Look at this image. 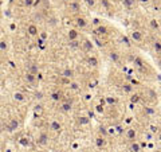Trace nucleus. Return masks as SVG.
Instances as JSON below:
<instances>
[{
	"label": "nucleus",
	"instance_id": "c756f323",
	"mask_svg": "<svg viewBox=\"0 0 161 152\" xmlns=\"http://www.w3.org/2000/svg\"><path fill=\"white\" fill-rule=\"evenodd\" d=\"M77 123H78V125H89L90 119L86 117V116H79V117H77Z\"/></svg>",
	"mask_w": 161,
	"mask_h": 152
},
{
	"label": "nucleus",
	"instance_id": "2eb2a0df",
	"mask_svg": "<svg viewBox=\"0 0 161 152\" xmlns=\"http://www.w3.org/2000/svg\"><path fill=\"white\" fill-rule=\"evenodd\" d=\"M121 4L126 11H134L138 8V2L137 0H121Z\"/></svg>",
	"mask_w": 161,
	"mask_h": 152
},
{
	"label": "nucleus",
	"instance_id": "e433bc0d",
	"mask_svg": "<svg viewBox=\"0 0 161 152\" xmlns=\"http://www.w3.org/2000/svg\"><path fill=\"white\" fill-rule=\"evenodd\" d=\"M55 2L58 3V4H61V6H65V4L68 2V0H55Z\"/></svg>",
	"mask_w": 161,
	"mask_h": 152
},
{
	"label": "nucleus",
	"instance_id": "72a5a7b5",
	"mask_svg": "<svg viewBox=\"0 0 161 152\" xmlns=\"http://www.w3.org/2000/svg\"><path fill=\"white\" fill-rule=\"evenodd\" d=\"M138 2V4H141V6H151L154 0H137Z\"/></svg>",
	"mask_w": 161,
	"mask_h": 152
},
{
	"label": "nucleus",
	"instance_id": "412c9836",
	"mask_svg": "<svg viewBox=\"0 0 161 152\" xmlns=\"http://www.w3.org/2000/svg\"><path fill=\"white\" fill-rule=\"evenodd\" d=\"M118 43H121L125 49H132V47H133V43H132V40H130V38H129V35L121 34L120 37H118Z\"/></svg>",
	"mask_w": 161,
	"mask_h": 152
},
{
	"label": "nucleus",
	"instance_id": "a878e982",
	"mask_svg": "<svg viewBox=\"0 0 161 152\" xmlns=\"http://www.w3.org/2000/svg\"><path fill=\"white\" fill-rule=\"evenodd\" d=\"M128 149H129V151H142V147H141L140 140H134V141L128 143Z\"/></svg>",
	"mask_w": 161,
	"mask_h": 152
},
{
	"label": "nucleus",
	"instance_id": "aec40b11",
	"mask_svg": "<svg viewBox=\"0 0 161 152\" xmlns=\"http://www.w3.org/2000/svg\"><path fill=\"white\" fill-rule=\"evenodd\" d=\"M94 143H95V147L99 148V149H105L108 147V137L105 136H102V135H98L94 140Z\"/></svg>",
	"mask_w": 161,
	"mask_h": 152
},
{
	"label": "nucleus",
	"instance_id": "ea45409f",
	"mask_svg": "<svg viewBox=\"0 0 161 152\" xmlns=\"http://www.w3.org/2000/svg\"><path fill=\"white\" fill-rule=\"evenodd\" d=\"M157 149H160V151H161V145H160V147H157Z\"/></svg>",
	"mask_w": 161,
	"mask_h": 152
},
{
	"label": "nucleus",
	"instance_id": "c85d7f7f",
	"mask_svg": "<svg viewBox=\"0 0 161 152\" xmlns=\"http://www.w3.org/2000/svg\"><path fill=\"white\" fill-rule=\"evenodd\" d=\"M83 3L86 4L87 8L90 9H95L98 7V0H83Z\"/></svg>",
	"mask_w": 161,
	"mask_h": 152
},
{
	"label": "nucleus",
	"instance_id": "cd10ccee",
	"mask_svg": "<svg viewBox=\"0 0 161 152\" xmlns=\"http://www.w3.org/2000/svg\"><path fill=\"white\" fill-rule=\"evenodd\" d=\"M68 47H70L71 50H80V39L68 40Z\"/></svg>",
	"mask_w": 161,
	"mask_h": 152
},
{
	"label": "nucleus",
	"instance_id": "20e7f679",
	"mask_svg": "<svg viewBox=\"0 0 161 152\" xmlns=\"http://www.w3.org/2000/svg\"><path fill=\"white\" fill-rule=\"evenodd\" d=\"M141 94H142V101H144L142 104H153V105H157L158 97H157L156 89H153L151 86H145L141 90Z\"/></svg>",
	"mask_w": 161,
	"mask_h": 152
},
{
	"label": "nucleus",
	"instance_id": "79ce46f5",
	"mask_svg": "<svg viewBox=\"0 0 161 152\" xmlns=\"http://www.w3.org/2000/svg\"><path fill=\"white\" fill-rule=\"evenodd\" d=\"M160 126H161V124H160Z\"/></svg>",
	"mask_w": 161,
	"mask_h": 152
},
{
	"label": "nucleus",
	"instance_id": "4c0bfd02",
	"mask_svg": "<svg viewBox=\"0 0 161 152\" xmlns=\"http://www.w3.org/2000/svg\"><path fill=\"white\" fill-rule=\"evenodd\" d=\"M156 136H157V140H158V141L161 143V129H160V131L156 133Z\"/></svg>",
	"mask_w": 161,
	"mask_h": 152
},
{
	"label": "nucleus",
	"instance_id": "f704fd0d",
	"mask_svg": "<svg viewBox=\"0 0 161 152\" xmlns=\"http://www.w3.org/2000/svg\"><path fill=\"white\" fill-rule=\"evenodd\" d=\"M154 63L157 65V67L161 70V55H158V57H154Z\"/></svg>",
	"mask_w": 161,
	"mask_h": 152
},
{
	"label": "nucleus",
	"instance_id": "6e6552de",
	"mask_svg": "<svg viewBox=\"0 0 161 152\" xmlns=\"http://www.w3.org/2000/svg\"><path fill=\"white\" fill-rule=\"evenodd\" d=\"M106 55H108V58L110 59V62L114 63V65H117V66H122V62H125L124 54H122L120 50H117V49L110 47V49L108 50Z\"/></svg>",
	"mask_w": 161,
	"mask_h": 152
},
{
	"label": "nucleus",
	"instance_id": "f257e3e1",
	"mask_svg": "<svg viewBox=\"0 0 161 152\" xmlns=\"http://www.w3.org/2000/svg\"><path fill=\"white\" fill-rule=\"evenodd\" d=\"M130 65H132L133 69L136 70V73L138 74V77H141V78H144V79H152V78H154V75H156L153 66L149 65V63L144 59V58H142L141 55H138V54L134 57V59L132 61Z\"/></svg>",
	"mask_w": 161,
	"mask_h": 152
},
{
	"label": "nucleus",
	"instance_id": "7c9ffc66",
	"mask_svg": "<svg viewBox=\"0 0 161 152\" xmlns=\"http://www.w3.org/2000/svg\"><path fill=\"white\" fill-rule=\"evenodd\" d=\"M14 100L18 101V102H24L26 101V94H23L20 92H16V93H14Z\"/></svg>",
	"mask_w": 161,
	"mask_h": 152
},
{
	"label": "nucleus",
	"instance_id": "4468645a",
	"mask_svg": "<svg viewBox=\"0 0 161 152\" xmlns=\"http://www.w3.org/2000/svg\"><path fill=\"white\" fill-rule=\"evenodd\" d=\"M63 96H65V93H63V90L59 89V88H56V89H54V90L50 92V98H51L54 102H61V101L63 100Z\"/></svg>",
	"mask_w": 161,
	"mask_h": 152
},
{
	"label": "nucleus",
	"instance_id": "f03ea898",
	"mask_svg": "<svg viewBox=\"0 0 161 152\" xmlns=\"http://www.w3.org/2000/svg\"><path fill=\"white\" fill-rule=\"evenodd\" d=\"M146 46L151 54L154 57L161 55V38L158 37V34L151 32V34H146Z\"/></svg>",
	"mask_w": 161,
	"mask_h": 152
},
{
	"label": "nucleus",
	"instance_id": "f3484780",
	"mask_svg": "<svg viewBox=\"0 0 161 152\" xmlns=\"http://www.w3.org/2000/svg\"><path fill=\"white\" fill-rule=\"evenodd\" d=\"M19 120L16 119V117H14V119H9V121L7 123V125H6V131L7 132H16L18 131V128H19Z\"/></svg>",
	"mask_w": 161,
	"mask_h": 152
},
{
	"label": "nucleus",
	"instance_id": "9d476101",
	"mask_svg": "<svg viewBox=\"0 0 161 152\" xmlns=\"http://www.w3.org/2000/svg\"><path fill=\"white\" fill-rule=\"evenodd\" d=\"M35 143H36V145H39L42 148L47 147L49 143H50V135H49V132L47 131H40L38 133V136H36Z\"/></svg>",
	"mask_w": 161,
	"mask_h": 152
},
{
	"label": "nucleus",
	"instance_id": "58836bf2",
	"mask_svg": "<svg viewBox=\"0 0 161 152\" xmlns=\"http://www.w3.org/2000/svg\"><path fill=\"white\" fill-rule=\"evenodd\" d=\"M158 92H160V96H161V85H160V89H158Z\"/></svg>",
	"mask_w": 161,
	"mask_h": 152
},
{
	"label": "nucleus",
	"instance_id": "bb28decb",
	"mask_svg": "<svg viewBox=\"0 0 161 152\" xmlns=\"http://www.w3.org/2000/svg\"><path fill=\"white\" fill-rule=\"evenodd\" d=\"M26 72H30V73H34V74H38L39 72V66L36 63H26Z\"/></svg>",
	"mask_w": 161,
	"mask_h": 152
},
{
	"label": "nucleus",
	"instance_id": "1a4fd4ad",
	"mask_svg": "<svg viewBox=\"0 0 161 152\" xmlns=\"http://www.w3.org/2000/svg\"><path fill=\"white\" fill-rule=\"evenodd\" d=\"M124 135H125L126 141L130 143V141H134V140H138V136H140V129H138L137 126L132 125V126H129L128 129H126V131L124 132Z\"/></svg>",
	"mask_w": 161,
	"mask_h": 152
},
{
	"label": "nucleus",
	"instance_id": "393cba45",
	"mask_svg": "<svg viewBox=\"0 0 161 152\" xmlns=\"http://www.w3.org/2000/svg\"><path fill=\"white\" fill-rule=\"evenodd\" d=\"M27 32L30 37H38L39 35V28L38 26L35 24V23H30V24L27 26Z\"/></svg>",
	"mask_w": 161,
	"mask_h": 152
},
{
	"label": "nucleus",
	"instance_id": "7ed1b4c3",
	"mask_svg": "<svg viewBox=\"0 0 161 152\" xmlns=\"http://www.w3.org/2000/svg\"><path fill=\"white\" fill-rule=\"evenodd\" d=\"M63 8L66 11V15L73 18V16L82 12V3H80L79 0H68V2L63 6Z\"/></svg>",
	"mask_w": 161,
	"mask_h": 152
},
{
	"label": "nucleus",
	"instance_id": "5701e85b",
	"mask_svg": "<svg viewBox=\"0 0 161 152\" xmlns=\"http://www.w3.org/2000/svg\"><path fill=\"white\" fill-rule=\"evenodd\" d=\"M59 75H62V77H65L67 79H73L75 77V72H74V69H71V67H65L62 72L59 73Z\"/></svg>",
	"mask_w": 161,
	"mask_h": 152
},
{
	"label": "nucleus",
	"instance_id": "39448f33",
	"mask_svg": "<svg viewBox=\"0 0 161 152\" xmlns=\"http://www.w3.org/2000/svg\"><path fill=\"white\" fill-rule=\"evenodd\" d=\"M146 34L144 30H137V28H130L129 31V38L133 44H146Z\"/></svg>",
	"mask_w": 161,
	"mask_h": 152
},
{
	"label": "nucleus",
	"instance_id": "dca6fc26",
	"mask_svg": "<svg viewBox=\"0 0 161 152\" xmlns=\"http://www.w3.org/2000/svg\"><path fill=\"white\" fill-rule=\"evenodd\" d=\"M66 38H67V42L68 40H75V39H80L82 38V34H80V30H78V28H70L67 31V34H66Z\"/></svg>",
	"mask_w": 161,
	"mask_h": 152
},
{
	"label": "nucleus",
	"instance_id": "a211bd4d",
	"mask_svg": "<svg viewBox=\"0 0 161 152\" xmlns=\"http://www.w3.org/2000/svg\"><path fill=\"white\" fill-rule=\"evenodd\" d=\"M38 74H34V73H30V72H26L24 75H23V79H24V82H27L28 85L34 86V85H36L38 82Z\"/></svg>",
	"mask_w": 161,
	"mask_h": 152
},
{
	"label": "nucleus",
	"instance_id": "4be33fe9",
	"mask_svg": "<svg viewBox=\"0 0 161 152\" xmlns=\"http://www.w3.org/2000/svg\"><path fill=\"white\" fill-rule=\"evenodd\" d=\"M73 107H74V104L62 100V101H61V104H59V110H61V112H63V113H70V112L73 110Z\"/></svg>",
	"mask_w": 161,
	"mask_h": 152
},
{
	"label": "nucleus",
	"instance_id": "a19ab883",
	"mask_svg": "<svg viewBox=\"0 0 161 152\" xmlns=\"http://www.w3.org/2000/svg\"><path fill=\"white\" fill-rule=\"evenodd\" d=\"M158 3H160V7H161V0H158Z\"/></svg>",
	"mask_w": 161,
	"mask_h": 152
},
{
	"label": "nucleus",
	"instance_id": "2f4dec72",
	"mask_svg": "<svg viewBox=\"0 0 161 152\" xmlns=\"http://www.w3.org/2000/svg\"><path fill=\"white\" fill-rule=\"evenodd\" d=\"M106 104L109 107H113V105H117L118 104V98L114 97V96H108L106 97Z\"/></svg>",
	"mask_w": 161,
	"mask_h": 152
},
{
	"label": "nucleus",
	"instance_id": "6ab92c4d",
	"mask_svg": "<svg viewBox=\"0 0 161 152\" xmlns=\"http://www.w3.org/2000/svg\"><path fill=\"white\" fill-rule=\"evenodd\" d=\"M63 129V126H62V123H59V120H51L49 123V131L50 132H55V133H59Z\"/></svg>",
	"mask_w": 161,
	"mask_h": 152
},
{
	"label": "nucleus",
	"instance_id": "0eeeda50",
	"mask_svg": "<svg viewBox=\"0 0 161 152\" xmlns=\"http://www.w3.org/2000/svg\"><path fill=\"white\" fill-rule=\"evenodd\" d=\"M91 32H93L94 37H98V38L108 39V40H109L110 35H111V28H110L108 24H103V23H101L99 26L91 28Z\"/></svg>",
	"mask_w": 161,
	"mask_h": 152
},
{
	"label": "nucleus",
	"instance_id": "473e14b6",
	"mask_svg": "<svg viewBox=\"0 0 161 152\" xmlns=\"http://www.w3.org/2000/svg\"><path fill=\"white\" fill-rule=\"evenodd\" d=\"M98 132H99V135L105 136V137H108V136H109V133H110V132H109V131L106 129L105 126H99V131H98Z\"/></svg>",
	"mask_w": 161,
	"mask_h": 152
},
{
	"label": "nucleus",
	"instance_id": "ddd939ff",
	"mask_svg": "<svg viewBox=\"0 0 161 152\" xmlns=\"http://www.w3.org/2000/svg\"><path fill=\"white\" fill-rule=\"evenodd\" d=\"M85 62H86V65H87L89 67H91V69H97V67L99 66L98 57H97V55H94V54H91V53H90V54H87Z\"/></svg>",
	"mask_w": 161,
	"mask_h": 152
},
{
	"label": "nucleus",
	"instance_id": "c9c22d12",
	"mask_svg": "<svg viewBox=\"0 0 161 152\" xmlns=\"http://www.w3.org/2000/svg\"><path fill=\"white\" fill-rule=\"evenodd\" d=\"M6 49H7V42L2 40L0 42V50H6Z\"/></svg>",
	"mask_w": 161,
	"mask_h": 152
},
{
	"label": "nucleus",
	"instance_id": "9b49d317",
	"mask_svg": "<svg viewBox=\"0 0 161 152\" xmlns=\"http://www.w3.org/2000/svg\"><path fill=\"white\" fill-rule=\"evenodd\" d=\"M80 50H82L85 54L93 53V50H94V43H93V40H90L89 38L82 37V38H80Z\"/></svg>",
	"mask_w": 161,
	"mask_h": 152
},
{
	"label": "nucleus",
	"instance_id": "b1692460",
	"mask_svg": "<svg viewBox=\"0 0 161 152\" xmlns=\"http://www.w3.org/2000/svg\"><path fill=\"white\" fill-rule=\"evenodd\" d=\"M130 102H133L134 105L137 104H142V94H141V92H133L132 94H130Z\"/></svg>",
	"mask_w": 161,
	"mask_h": 152
},
{
	"label": "nucleus",
	"instance_id": "f8f14e48",
	"mask_svg": "<svg viewBox=\"0 0 161 152\" xmlns=\"http://www.w3.org/2000/svg\"><path fill=\"white\" fill-rule=\"evenodd\" d=\"M146 24H148V30L151 32H154V34H160L161 32V24H160V22L156 18L148 19Z\"/></svg>",
	"mask_w": 161,
	"mask_h": 152
},
{
	"label": "nucleus",
	"instance_id": "423d86ee",
	"mask_svg": "<svg viewBox=\"0 0 161 152\" xmlns=\"http://www.w3.org/2000/svg\"><path fill=\"white\" fill-rule=\"evenodd\" d=\"M71 22H73L74 27L78 28V30H80V31H85V30H87V28L90 27V20H89V19L86 18V15H83L82 12L78 14V15H75V16H73V18H71Z\"/></svg>",
	"mask_w": 161,
	"mask_h": 152
}]
</instances>
